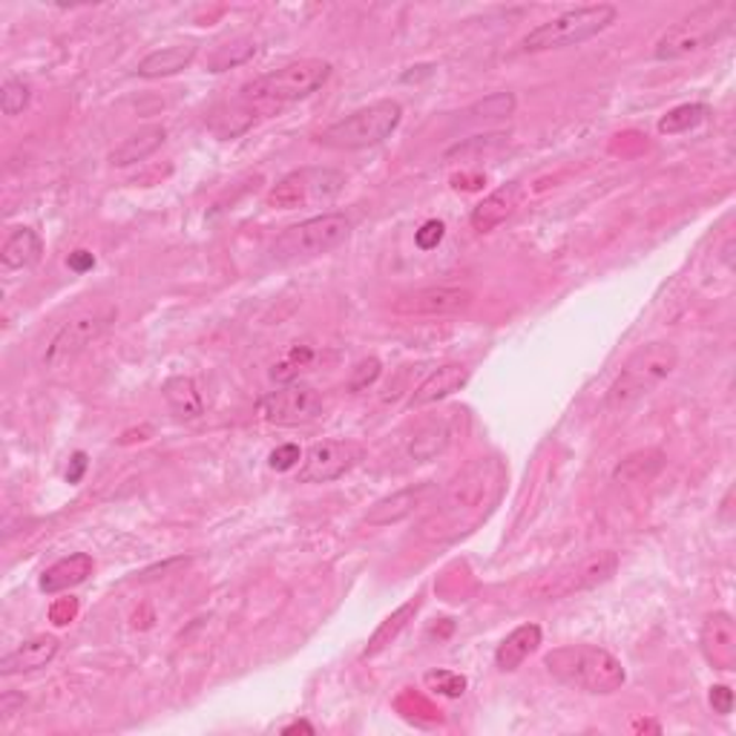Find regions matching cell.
I'll return each mask as SVG.
<instances>
[{
    "label": "cell",
    "instance_id": "cell-1",
    "mask_svg": "<svg viewBox=\"0 0 736 736\" xmlns=\"http://www.w3.org/2000/svg\"><path fill=\"white\" fill-rule=\"evenodd\" d=\"M504 487H507V466L498 458L475 460L444 489L438 504H431L435 509L420 529L431 541H451L469 533L498 507Z\"/></svg>",
    "mask_w": 736,
    "mask_h": 736
},
{
    "label": "cell",
    "instance_id": "cell-2",
    "mask_svg": "<svg viewBox=\"0 0 736 736\" xmlns=\"http://www.w3.org/2000/svg\"><path fill=\"white\" fill-rule=\"evenodd\" d=\"M544 667L558 682L593 696H610L621 690L627 674L621 662L596 645H564L544 656Z\"/></svg>",
    "mask_w": 736,
    "mask_h": 736
},
{
    "label": "cell",
    "instance_id": "cell-3",
    "mask_svg": "<svg viewBox=\"0 0 736 736\" xmlns=\"http://www.w3.org/2000/svg\"><path fill=\"white\" fill-rule=\"evenodd\" d=\"M676 362H679V351L674 342L654 340L641 346L630 360L621 366L618 377L607 389V409L625 411L645 400L650 391H656L667 377L674 375Z\"/></svg>",
    "mask_w": 736,
    "mask_h": 736
},
{
    "label": "cell",
    "instance_id": "cell-4",
    "mask_svg": "<svg viewBox=\"0 0 736 736\" xmlns=\"http://www.w3.org/2000/svg\"><path fill=\"white\" fill-rule=\"evenodd\" d=\"M331 78V63L322 58H302V61L286 63L268 76L250 81L242 90V101L250 107H282L302 101L322 90Z\"/></svg>",
    "mask_w": 736,
    "mask_h": 736
},
{
    "label": "cell",
    "instance_id": "cell-5",
    "mask_svg": "<svg viewBox=\"0 0 736 736\" xmlns=\"http://www.w3.org/2000/svg\"><path fill=\"white\" fill-rule=\"evenodd\" d=\"M616 7H610V3L567 9V12L538 23L521 41V49L524 52H549V49L578 47V43H587L590 38L610 29L616 23Z\"/></svg>",
    "mask_w": 736,
    "mask_h": 736
},
{
    "label": "cell",
    "instance_id": "cell-6",
    "mask_svg": "<svg viewBox=\"0 0 736 736\" xmlns=\"http://www.w3.org/2000/svg\"><path fill=\"white\" fill-rule=\"evenodd\" d=\"M400 121H404V107L397 105L395 98H382L375 105L348 112L346 119L334 121L317 136V141L331 150H366V147H377L391 139Z\"/></svg>",
    "mask_w": 736,
    "mask_h": 736
},
{
    "label": "cell",
    "instance_id": "cell-7",
    "mask_svg": "<svg viewBox=\"0 0 736 736\" xmlns=\"http://www.w3.org/2000/svg\"><path fill=\"white\" fill-rule=\"evenodd\" d=\"M351 237V219L346 213L311 216L306 222L291 225L271 245V257L277 262H299L314 259L340 248Z\"/></svg>",
    "mask_w": 736,
    "mask_h": 736
},
{
    "label": "cell",
    "instance_id": "cell-8",
    "mask_svg": "<svg viewBox=\"0 0 736 736\" xmlns=\"http://www.w3.org/2000/svg\"><path fill=\"white\" fill-rule=\"evenodd\" d=\"M119 311L110 302H96V306H83L72 314L70 320L63 322L56 331V337L49 340L47 355H43V366L52 371L72 366L78 357L92 346V342L116 322Z\"/></svg>",
    "mask_w": 736,
    "mask_h": 736
},
{
    "label": "cell",
    "instance_id": "cell-9",
    "mask_svg": "<svg viewBox=\"0 0 736 736\" xmlns=\"http://www.w3.org/2000/svg\"><path fill=\"white\" fill-rule=\"evenodd\" d=\"M618 556L610 549H601V553H587L578 561L564 564L558 570H553L549 576H544L541 581L533 587V596L538 601H558V598H570L576 593L593 590L598 584H605L607 578L616 573Z\"/></svg>",
    "mask_w": 736,
    "mask_h": 736
},
{
    "label": "cell",
    "instance_id": "cell-10",
    "mask_svg": "<svg viewBox=\"0 0 736 736\" xmlns=\"http://www.w3.org/2000/svg\"><path fill=\"white\" fill-rule=\"evenodd\" d=\"M346 188V176L331 167H299L277 181L268 193V208L297 210L306 205L331 202Z\"/></svg>",
    "mask_w": 736,
    "mask_h": 736
},
{
    "label": "cell",
    "instance_id": "cell-11",
    "mask_svg": "<svg viewBox=\"0 0 736 736\" xmlns=\"http://www.w3.org/2000/svg\"><path fill=\"white\" fill-rule=\"evenodd\" d=\"M730 21L719 14V9L705 7L699 12H694L685 21L674 23L662 32V38L656 41L654 58L656 61H679V58H688L699 49L710 47L716 38L728 32Z\"/></svg>",
    "mask_w": 736,
    "mask_h": 736
},
{
    "label": "cell",
    "instance_id": "cell-12",
    "mask_svg": "<svg viewBox=\"0 0 736 736\" xmlns=\"http://www.w3.org/2000/svg\"><path fill=\"white\" fill-rule=\"evenodd\" d=\"M362 458H366V449L357 440L314 444L302 460V469H299V484H334L351 473Z\"/></svg>",
    "mask_w": 736,
    "mask_h": 736
},
{
    "label": "cell",
    "instance_id": "cell-13",
    "mask_svg": "<svg viewBox=\"0 0 736 736\" xmlns=\"http://www.w3.org/2000/svg\"><path fill=\"white\" fill-rule=\"evenodd\" d=\"M322 395L306 382H288L262 400L259 411L273 426H302L322 415Z\"/></svg>",
    "mask_w": 736,
    "mask_h": 736
},
{
    "label": "cell",
    "instance_id": "cell-14",
    "mask_svg": "<svg viewBox=\"0 0 736 736\" xmlns=\"http://www.w3.org/2000/svg\"><path fill=\"white\" fill-rule=\"evenodd\" d=\"M473 291L460 286H429L395 299L397 317H455L473 306Z\"/></svg>",
    "mask_w": 736,
    "mask_h": 736
},
{
    "label": "cell",
    "instance_id": "cell-15",
    "mask_svg": "<svg viewBox=\"0 0 736 736\" xmlns=\"http://www.w3.org/2000/svg\"><path fill=\"white\" fill-rule=\"evenodd\" d=\"M458 409H449L420 420L406 440V455L415 464H429V460L440 458L458 435Z\"/></svg>",
    "mask_w": 736,
    "mask_h": 736
},
{
    "label": "cell",
    "instance_id": "cell-16",
    "mask_svg": "<svg viewBox=\"0 0 736 736\" xmlns=\"http://www.w3.org/2000/svg\"><path fill=\"white\" fill-rule=\"evenodd\" d=\"M702 656L716 670H734L736 667V625L730 613L716 610L702 621L699 630Z\"/></svg>",
    "mask_w": 736,
    "mask_h": 736
},
{
    "label": "cell",
    "instance_id": "cell-17",
    "mask_svg": "<svg viewBox=\"0 0 736 736\" xmlns=\"http://www.w3.org/2000/svg\"><path fill=\"white\" fill-rule=\"evenodd\" d=\"M431 493H435V484H415V487L400 489L389 498L377 500L375 507L368 509L366 524L368 527H391V524L406 521L409 515H415L417 509L429 504Z\"/></svg>",
    "mask_w": 736,
    "mask_h": 736
},
{
    "label": "cell",
    "instance_id": "cell-18",
    "mask_svg": "<svg viewBox=\"0 0 736 736\" xmlns=\"http://www.w3.org/2000/svg\"><path fill=\"white\" fill-rule=\"evenodd\" d=\"M469 382V368L464 362H446V366L435 368L420 386L415 389L409 400V409H424V406L438 404L444 397L455 395Z\"/></svg>",
    "mask_w": 736,
    "mask_h": 736
},
{
    "label": "cell",
    "instance_id": "cell-19",
    "mask_svg": "<svg viewBox=\"0 0 736 736\" xmlns=\"http://www.w3.org/2000/svg\"><path fill=\"white\" fill-rule=\"evenodd\" d=\"M58 650H61V641L56 636H36V639L23 641L21 647H14L12 654L0 659V674L18 676L41 670V667H47L49 662L56 659Z\"/></svg>",
    "mask_w": 736,
    "mask_h": 736
},
{
    "label": "cell",
    "instance_id": "cell-20",
    "mask_svg": "<svg viewBox=\"0 0 736 736\" xmlns=\"http://www.w3.org/2000/svg\"><path fill=\"white\" fill-rule=\"evenodd\" d=\"M518 202H521V188L515 181L513 185H504V188L493 190L484 202L475 205L469 222H473L478 233H493L495 228H500L515 213Z\"/></svg>",
    "mask_w": 736,
    "mask_h": 736
},
{
    "label": "cell",
    "instance_id": "cell-21",
    "mask_svg": "<svg viewBox=\"0 0 736 736\" xmlns=\"http://www.w3.org/2000/svg\"><path fill=\"white\" fill-rule=\"evenodd\" d=\"M92 570H96V564H92V558L87 556V553H72V556L52 564L49 570H43L38 587H41V593H47V596H56V593L72 590V587L87 581V578L92 576Z\"/></svg>",
    "mask_w": 736,
    "mask_h": 736
},
{
    "label": "cell",
    "instance_id": "cell-22",
    "mask_svg": "<svg viewBox=\"0 0 736 736\" xmlns=\"http://www.w3.org/2000/svg\"><path fill=\"white\" fill-rule=\"evenodd\" d=\"M538 645H541V627L538 625L515 627L507 639L500 641L498 650H495V665H498L500 670L513 674V670H518V667L538 650Z\"/></svg>",
    "mask_w": 736,
    "mask_h": 736
},
{
    "label": "cell",
    "instance_id": "cell-23",
    "mask_svg": "<svg viewBox=\"0 0 736 736\" xmlns=\"http://www.w3.org/2000/svg\"><path fill=\"white\" fill-rule=\"evenodd\" d=\"M196 52H199V43L196 41H185V43H173V47L156 49L145 61L139 63V76L141 78H167L176 76V72L188 70L190 63H193Z\"/></svg>",
    "mask_w": 736,
    "mask_h": 736
},
{
    "label": "cell",
    "instance_id": "cell-24",
    "mask_svg": "<svg viewBox=\"0 0 736 736\" xmlns=\"http://www.w3.org/2000/svg\"><path fill=\"white\" fill-rule=\"evenodd\" d=\"M43 257V242L32 228H18L12 230V237L0 248V262L7 271H23L32 265L41 262Z\"/></svg>",
    "mask_w": 736,
    "mask_h": 736
},
{
    "label": "cell",
    "instance_id": "cell-25",
    "mask_svg": "<svg viewBox=\"0 0 736 736\" xmlns=\"http://www.w3.org/2000/svg\"><path fill=\"white\" fill-rule=\"evenodd\" d=\"M167 130L161 125H150L141 127L139 132H132L130 139L121 141L116 150L110 153V165L116 167H127V165H139V161L150 159V156L165 145Z\"/></svg>",
    "mask_w": 736,
    "mask_h": 736
},
{
    "label": "cell",
    "instance_id": "cell-26",
    "mask_svg": "<svg viewBox=\"0 0 736 736\" xmlns=\"http://www.w3.org/2000/svg\"><path fill=\"white\" fill-rule=\"evenodd\" d=\"M165 400L179 420H199L205 415L202 391L188 375H176L165 382Z\"/></svg>",
    "mask_w": 736,
    "mask_h": 736
},
{
    "label": "cell",
    "instance_id": "cell-27",
    "mask_svg": "<svg viewBox=\"0 0 736 736\" xmlns=\"http://www.w3.org/2000/svg\"><path fill=\"white\" fill-rule=\"evenodd\" d=\"M420 610V596H415L411 598V601H406L404 607H397L395 613H391L389 618H386V621H382L380 627H377L375 630V636H371V639H368V647H366V659L368 656H377L380 654V650H386V647L391 645V641L397 639V636H400V630H406V625H409V618L415 616V613Z\"/></svg>",
    "mask_w": 736,
    "mask_h": 736
},
{
    "label": "cell",
    "instance_id": "cell-28",
    "mask_svg": "<svg viewBox=\"0 0 736 736\" xmlns=\"http://www.w3.org/2000/svg\"><path fill=\"white\" fill-rule=\"evenodd\" d=\"M662 466H665V455H662V451H636V455H630V458H625L616 466L613 478H616L618 484H645V480H650L659 473Z\"/></svg>",
    "mask_w": 736,
    "mask_h": 736
},
{
    "label": "cell",
    "instance_id": "cell-29",
    "mask_svg": "<svg viewBox=\"0 0 736 736\" xmlns=\"http://www.w3.org/2000/svg\"><path fill=\"white\" fill-rule=\"evenodd\" d=\"M708 105H679L670 112H665L659 119V132L665 136H679V132H688L694 127H699L702 121L708 119Z\"/></svg>",
    "mask_w": 736,
    "mask_h": 736
},
{
    "label": "cell",
    "instance_id": "cell-30",
    "mask_svg": "<svg viewBox=\"0 0 736 736\" xmlns=\"http://www.w3.org/2000/svg\"><path fill=\"white\" fill-rule=\"evenodd\" d=\"M253 52H257V43L250 41V38H239V41L233 43H225V47H219L213 56H210L208 70L225 72L230 70V67H239V63H245L248 58H253Z\"/></svg>",
    "mask_w": 736,
    "mask_h": 736
},
{
    "label": "cell",
    "instance_id": "cell-31",
    "mask_svg": "<svg viewBox=\"0 0 736 736\" xmlns=\"http://www.w3.org/2000/svg\"><path fill=\"white\" fill-rule=\"evenodd\" d=\"M515 107H518V101H515L513 92H493V96L475 101L469 107V116L473 119H509Z\"/></svg>",
    "mask_w": 736,
    "mask_h": 736
},
{
    "label": "cell",
    "instance_id": "cell-32",
    "mask_svg": "<svg viewBox=\"0 0 736 736\" xmlns=\"http://www.w3.org/2000/svg\"><path fill=\"white\" fill-rule=\"evenodd\" d=\"M29 98H32V87L23 78H9L0 90V110L3 116H21L29 107Z\"/></svg>",
    "mask_w": 736,
    "mask_h": 736
},
{
    "label": "cell",
    "instance_id": "cell-33",
    "mask_svg": "<svg viewBox=\"0 0 736 736\" xmlns=\"http://www.w3.org/2000/svg\"><path fill=\"white\" fill-rule=\"evenodd\" d=\"M426 685L435 694L449 696V699H458V696L466 694V676L455 674V670H431V674H426Z\"/></svg>",
    "mask_w": 736,
    "mask_h": 736
},
{
    "label": "cell",
    "instance_id": "cell-34",
    "mask_svg": "<svg viewBox=\"0 0 736 736\" xmlns=\"http://www.w3.org/2000/svg\"><path fill=\"white\" fill-rule=\"evenodd\" d=\"M380 360L377 357H368V360L357 362V368L351 371V380H348V389L351 391H362L368 386H375L377 377H380Z\"/></svg>",
    "mask_w": 736,
    "mask_h": 736
},
{
    "label": "cell",
    "instance_id": "cell-35",
    "mask_svg": "<svg viewBox=\"0 0 736 736\" xmlns=\"http://www.w3.org/2000/svg\"><path fill=\"white\" fill-rule=\"evenodd\" d=\"M444 233H446V225L440 222V219H429V222H424V228L415 233L417 248H420V250L438 248V245L444 242Z\"/></svg>",
    "mask_w": 736,
    "mask_h": 736
},
{
    "label": "cell",
    "instance_id": "cell-36",
    "mask_svg": "<svg viewBox=\"0 0 736 736\" xmlns=\"http://www.w3.org/2000/svg\"><path fill=\"white\" fill-rule=\"evenodd\" d=\"M299 460H302V451H299V446H294V444L277 446V449L271 451V466L273 469H279V473H288V469H294Z\"/></svg>",
    "mask_w": 736,
    "mask_h": 736
},
{
    "label": "cell",
    "instance_id": "cell-37",
    "mask_svg": "<svg viewBox=\"0 0 736 736\" xmlns=\"http://www.w3.org/2000/svg\"><path fill=\"white\" fill-rule=\"evenodd\" d=\"M708 702L710 708H714V714L728 716L730 710H734V690H730L728 685H714L708 694Z\"/></svg>",
    "mask_w": 736,
    "mask_h": 736
},
{
    "label": "cell",
    "instance_id": "cell-38",
    "mask_svg": "<svg viewBox=\"0 0 736 736\" xmlns=\"http://www.w3.org/2000/svg\"><path fill=\"white\" fill-rule=\"evenodd\" d=\"M67 265H70V271L87 273V271H92V268H96V257H92L90 250H76V253H70Z\"/></svg>",
    "mask_w": 736,
    "mask_h": 736
},
{
    "label": "cell",
    "instance_id": "cell-39",
    "mask_svg": "<svg viewBox=\"0 0 736 736\" xmlns=\"http://www.w3.org/2000/svg\"><path fill=\"white\" fill-rule=\"evenodd\" d=\"M83 473H87V455H83V451H76L70 460V469H67V480H70V484H78V480L83 478Z\"/></svg>",
    "mask_w": 736,
    "mask_h": 736
},
{
    "label": "cell",
    "instance_id": "cell-40",
    "mask_svg": "<svg viewBox=\"0 0 736 736\" xmlns=\"http://www.w3.org/2000/svg\"><path fill=\"white\" fill-rule=\"evenodd\" d=\"M72 613H76V601H67V605H61V607H52V621H56V625H67V621L72 618Z\"/></svg>",
    "mask_w": 736,
    "mask_h": 736
},
{
    "label": "cell",
    "instance_id": "cell-41",
    "mask_svg": "<svg viewBox=\"0 0 736 736\" xmlns=\"http://www.w3.org/2000/svg\"><path fill=\"white\" fill-rule=\"evenodd\" d=\"M282 734H314V728L308 723H294V725H288Z\"/></svg>",
    "mask_w": 736,
    "mask_h": 736
}]
</instances>
